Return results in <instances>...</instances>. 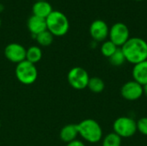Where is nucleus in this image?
<instances>
[{
  "label": "nucleus",
  "instance_id": "1",
  "mask_svg": "<svg viewBox=\"0 0 147 146\" xmlns=\"http://www.w3.org/2000/svg\"><path fill=\"white\" fill-rule=\"evenodd\" d=\"M121 48L126 60L134 65L147 60V42L140 37L129 38Z\"/></svg>",
  "mask_w": 147,
  "mask_h": 146
},
{
  "label": "nucleus",
  "instance_id": "2",
  "mask_svg": "<svg viewBox=\"0 0 147 146\" xmlns=\"http://www.w3.org/2000/svg\"><path fill=\"white\" fill-rule=\"evenodd\" d=\"M78 135L90 144L98 143L102 139V129L93 119H85L77 124Z\"/></svg>",
  "mask_w": 147,
  "mask_h": 146
},
{
  "label": "nucleus",
  "instance_id": "3",
  "mask_svg": "<svg viewBox=\"0 0 147 146\" xmlns=\"http://www.w3.org/2000/svg\"><path fill=\"white\" fill-rule=\"evenodd\" d=\"M46 22L47 30L53 36H63L69 31V20L67 16L59 10H53L46 18Z\"/></svg>",
  "mask_w": 147,
  "mask_h": 146
},
{
  "label": "nucleus",
  "instance_id": "4",
  "mask_svg": "<svg viewBox=\"0 0 147 146\" xmlns=\"http://www.w3.org/2000/svg\"><path fill=\"white\" fill-rule=\"evenodd\" d=\"M15 73L17 80L25 85L33 84L38 77V71L35 65L26 59L16 65Z\"/></svg>",
  "mask_w": 147,
  "mask_h": 146
},
{
  "label": "nucleus",
  "instance_id": "5",
  "mask_svg": "<svg viewBox=\"0 0 147 146\" xmlns=\"http://www.w3.org/2000/svg\"><path fill=\"white\" fill-rule=\"evenodd\" d=\"M114 133L122 138H130L137 132V122L127 116L117 118L113 124Z\"/></svg>",
  "mask_w": 147,
  "mask_h": 146
},
{
  "label": "nucleus",
  "instance_id": "6",
  "mask_svg": "<svg viewBox=\"0 0 147 146\" xmlns=\"http://www.w3.org/2000/svg\"><path fill=\"white\" fill-rule=\"evenodd\" d=\"M69 84L75 89H84L88 86L90 76L87 71L82 67L77 66L71 68L67 75Z\"/></svg>",
  "mask_w": 147,
  "mask_h": 146
},
{
  "label": "nucleus",
  "instance_id": "7",
  "mask_svg": "<svg viewBox=\"0 0 147 146\" xmlns=\"http://www.w3.org/2000/svg\"><path fill=\"white\" fill-rule=\"evenodd\" d=\"M109 37L115 46L121 47L130 38L129 28L123 22H116L109 28Z\"/></svg>",
  "mask_w": 147,
  "mask_h": 146
},
{
  "label": "nucleus",
  "instance_id": "8",
  "mask_svg": "<svg viewBox=\"0 0 147 146\" xmlns=\"http://www.w3.org/2000/svg\"><path fill=\"white\" fill-rule=\"evenodd\" d=\"M26 48L19 43H9L4 48L5 58L16 65L26 59Z\"/></svg>",
  "mask_w": 147,
  "mask_h": 146
},
{
  "label": "nucleus",
  "instance_id": "9",
  "mask_svg": "<svg viewBox=\"0 0 147 146\" xmlns=\"http://www.w3.org/2000/svg\"><path fill=\"white\" fill-rule=\"evenodd\" d=\"M121 96L127 101H137L143 95V86L135 81H129L125 83L121 89Z\"/></svg>",
  "mask_w": 147,
  "mask_h": 146
},
{
  "label": "nucleus",
  "instance_id": "10",
  "mask_svg": "<svg viewBox=\"0 0 147 146\" xmlns=\"http://www.w3.org/2000/svg\"><path fill=\"white\" fill-rule=\"evenodd\" d=\"M109 28L103 20L96 19L90 26V34L95 41H105L109 36Z\"/></svg>",
  "mask_w": 147,
  "mask_h": 146
},
{
  "label": "nucleus",
  "instance_id": "11",
  "mask_svg": "<svg viewBox=\"0 0 147 146\" xmlns=\"http://www.w3.org/2000/svg\"><path fill=\"white\" fill-rule=\"evenodd\" d=\"M27 26L30 33L34 36V38L38 34L47 29L46 18H42L34 15L29 16L27 22Z\"/></svg>",
  "mask_w": 147,
  "mask_h": 146
},
{
  "label": "nucleus",
  "instance_id": "12",
  "mask_svg": "<svg viewBox=\"0 0 147 146\" xmlns=\"http://www.w3.org/2000/svg\"><path fill=\"white\" fill-rule=\"evenodd\" d=\"M132 75L134 81L137 82L140 85L144 86L147 84V60L134 65Z\"/></svg>",
  "mask_w": 147,
  "mask_h": 146
},
{
  "label": "nucleus",
  "instance_id": "13",
  "mask_svg": "<svg viewBox=\"0 0 147 146\" xmlns=\"http://www.w3.org/2000/svg\"><path fill=\"white\" fill-rule=\"evenodd\" d=\"M78 136V130L77 124H68L65 125L59 132V138L60 139L68 144L77 139Z\"/></svg>",
  "mask_w": 147,
  "mask_h": 146
},
{
  "label": "nucleus",
  "instance_id": "14",
  "mask_svg": "<svg viewBox=\"0 0 147 146\" xmlns=\"http://www.w3.org/2000/svg\"><path fill=\"white\" fill-rule=\"evenodd\" d=\"M53 7L49 2L47 1H36L33 7H32V11L33 15L42 17V18H47L53 11Z\"/></svg>",
  "mask_w": 147,
  "mask_h": 146
},
{
  "label": "nucleus",
  "instance_id": "15",
  "mask_svg": "<svg viewBox=\"0 0 147 146\" xmlns=\"http://www.w3.org/2000/svg\"><path fill=\"white\" fill-rule=\"evenodd\" d=\"M42 58V50L38 46H31L26 50V60L35 65Z\"/></svg>",
  "mask_w": 147,
  "mask_h": 146
},
{
  "label": "nucleus",
  "instance_id": "16",
  "mask_svg": "<svg viewBox=\"0 0 147 146\" xmlns=\"http://www.w3.org/2000/svg\"><path fill=\"white\" fill-rule=\"evenodd\" d=\"M87 88H89V89L91 92L98 94V93H102L104 90L105 83L103 80L101 79L100 77H90Z\"/></svg>",
  "mask_w": 147,
  "mask_h": 146
},
{
  "label": "nucleus",
  "instance_id": "17",
  "mask_svg": "<svg viewBox=\"0 0 147 146\" xmlns=\"http://www.w3.org/2000/svg\"><path fill=\"white\" fill-rule=\"evenodd\" d=\"M53 37L54 36L47 29V30L38 34L35 36V39H36L39 45H40L42 46H48L53 43Z\"/></svg>",
  "mask_w": 147,
  "mask_h": 146
},
{
  "label": "nucleus",
  "instance_id": "18",
  "mask_svg": "<svg viewBox=\"0 0 147 146\" xmlns=\"http://www.w3.org/2000/svg\"><path fill=\"white\" fill-rule=\"evenodd\" d=\"M102 146H121V138L115 133H109L102 139Z\"/></svg>",
  "mask_w": 147,
  "mask_h": 146
},
{
  "label": "nucleus",
  "instance_id": "19",
  "mask_svg": "<svg viewBox=\"0 0 147 146\" xmlns=\"http://www.w3.org/2000/svg\"><path fill=\"white\" fill-rule=\"evenodd\" d=\"M119 47L115 46L111 40H105L101 46V52L106 58H110Z\"/></svg>",
  "mask_w": 147,
  "mask_h": 146
},
{
  "label": "nucleus",
  "instance_id": "20",
  "mask_svg": "<svg viewBox=\"0 0 147 146\" xmlns=\"http://www.w3.org/2000/svg\"><path fill=\"white\" fill-rule=\"evenodd\" d=\"M109 59L110 64L114 66H121L127 61L121 47H119L116 50V52L110 58H109Z\"/></svg>",
  "mask_w": 147,
  "mask_h": 146
},
{
  "label": "nucleus",
  "instance_id": "21",
  "mask_svg": "<svg viewBox=\"0 0 147 146\" xmlns=\"http://www.w3.org/2000/svg\"><path fill=\"white\" fill-rule=\"evenodd\" d=\"M136 122L137 131H139L141 134L147 136V117H143Z\"/></svg>",
  "mask_w": 147,
  "mask_h": 146
},
{
  "label": "nucleus",
  "instance_id": "22",
  "mask_svg": "<svg viewBox=\"0 0 147 146\" xmlns=\"http://www.w3.org/2000/svg\"><path fill=\"white\" fill-rule=\"evenodd\" d=\"M66 146H86L82 141H80V140H78V139H76V140H74V141H72V142H71V143H68Z\"/></svg>",
  "mask_w": 147,
  "mask_h": 146
},
{
  "label": "nucleus",
  "instance_id": "23",
  "mask_svg": "<svg viewBox=\"0 0 147 146\" xmlns=\"http://www.w3.org/2000/svg\"><path fill=\"white\" fill-rule=\"evenodd\" d=\"M143 93H144V95L147 97V84L143 86Z\"/></svg>",
  "mask_w": 147,
  "mask_h": 146
},
{
  "label": "nucleus",
  "instance_id": "24",
  "mask_svg": "<svg viewBox=\"0 0 147 146\" xmlns=\"http://www.w3.org/2000/svg\"><path fill=\"white\" fill-rule=\"evenodd\" d=\"M36 1H47V0H36Z\"/></svg>",
  "mask_w": 147,
  "mask_h": 146
},
{
  "label": "nucleus",
  "instance_id": "25",
  "mask_svg": "<svg viewBox=\"0 0 147 146\" xmlns=\"http://www.w3.org/2000/svg\"><path fill=\"white\" fill-rule=\"evenodd\" d=\"M1 23H2V22H1V19H0V27H1Z\"/></svg>",
  "mask_w": 147,
  "mask_h": 146
},
{
  "label": "nucleus",
  "instance_id": "26",
  "mask_svg": "<svg viewBox=\"0 0 147 146\" xmlns=\"http://www.w3.org/2000/svg\"><path fill=\"white\" fill-rule=\"evenodd\" d=\"M136 1H144V0H136Z\"/></svg>",
  "mask_w": 147,
  "mask_h": 146
},
{
  "label": "nucleus",
  "instance_id": "27",
  "mask_svg": "<svg viewBox=\"0 0 147 146\" xmlns=\"http://www.w3.org/2000/svg\"><path fill=\"white\" fill-rule=\"evenodd\" d=\"M0 128H1V122H0Z\"/></svg>",
  "mask_w": 147,
  "mask_h": 146
}]
</instances>
